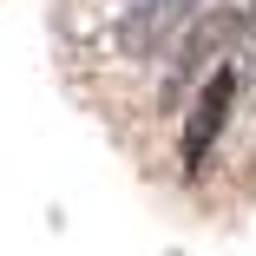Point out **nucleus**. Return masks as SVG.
<instances>
[{
	"mask_svg": "<svg viewBox=\"0 0 256 256\" xmlns=\"http://www.w3.org/2000/svg\"><path fill=\"white\" fill-rule=\"evenodd\" d=\"M190 7L197 0H132V14H125V46H158V40H171L184 20H190Z\"/></svg>",
	"mask_w": 256,
	"mask_h": 256,
	"instance_id": "f03ea898",
	"label": "nucleus"
},
{
	"mask_svg": "<svg viewBox=\"0 0 256 256\" xmlns=\"http://www.w3.org/2000/svg\"><path fill=\"white\" fill-rule=\"evenodd\" d=\"M230 106H236V72H230V66H217L210 79H204L197 106H190V125H184V171H204V158H210V144H217V132H224Z\"/></svg>",
	"mask_w": 256,
	"mask_h": 256,
	"instance_id": "f257e3e1",
	"label": "nucleus"
},
{
	"mask_svg": "<svg viewBox=\"0 0 256 256\" xmlns=\"http://www.w3.org/2000/svg\"><path fill=\"white\" fill-rule=\"evenodd\" d=\"M243 14H250V20H256V0H243Z\"/></svg>",
	"mask_w": 256,
	"mask_h": 256,
	"instance_id": "7ed1b4c3",
	"label": "nucleus"
}]
</instances>
